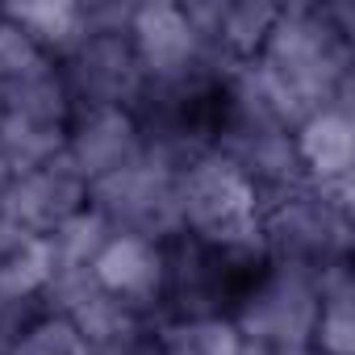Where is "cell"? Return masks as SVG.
<instances>
[{"instance_id":"obj_16","label":"cell","mask_w":355,"mask_h":355,"mask_svg":"<svg viewBox=\"0 0 355 355\" xmlns=\"http://www.w3.org/2000/svg\"><path fill=\"white\" fill-rule=\"evenodd\" d=\"M0 355H96L88 334L55 305L34 309L0 347Z\"/></svg>"},{"instance_id":"obj_9","label":"cell","mask_w":355,"mask_h":355,"mask_svg":"<svg viewBox=\"0 0 355 355\" xmlns=\"http://www.w3.org/2000/svg\"><path fill=\"white\" fill-rule=\"evenodd\" d=\"M88 201H92V184L63 155H55L38 167H26V171L9 175L0 226L30 234V239H51L59 226L80 218L88 209Z\"/></svg>"},{"instance_id":"obj_10","label":"cell","mask_w":355,"mask_h":355,"mask_svg":"<svg viewBox=\"0 0 355 355\" xmlns=\"http://www.w3.org/2000/svg\"><path fill=\"white\" fill-rule=\"evenodd\" d=\"M88 276L134 313L159 322L167 305V280H171V243L142 239V234H109Z\"/></svg>"},{"instance_id":"obj_7","label":"cell","mask_w":355,"mask_h":355,"mask_svg":"<svg viewBox=\"0 0 355 355\" xmlns=\"http://www.w3.org/2000/svg\"><path fill=\"white\" fill-rule=\"evenodd\" d=\"M259 197L222 159L201 155L180 171V234L201 243H243L255 239Z\"/></svg>"},{"instance_id":"obj_2","label":"cell","mask_w":355,"mask_h":355,"mask_svg":"<svg viewBox=\"0 0 355 355\" xmlns=\"http://www.w3.org/2000/svg\"><path fill=\"white\" fill-rule=\"evenodd\" d=\"M255 239L268 259L301 263V268H330L351 259L355 222H351V193H330L318 184H297L259 201Z\"/></svg>"},{"instance_id":"obj_5","label":"cell","mask_w":355,"mask_h":355,"mask_svg":"<svg viewBox=\"0 0 355 355\" xmlns=\"http://www.w3.org/2000/svg\"><path fill=\"white\" fill-rule=\"evenodd\" d=\"M130 5H88V30L84 38L59 59V71L67 80V92L76 109L96 105H125L134 109L142 96V71L125 34Z\"/></svg>"},{"instance_id":"obj_1","label":"cell","mask_w":355,"mask_h":355,"mask_svg":"<svg viewBox=\"0 0 355 355\" xmlns=\"http://www.w3.org/2000/svg\"><path fill=\"white\" fill-rule=\"evenodd\" d=\"M251 63L284 92L297 117L330 101H355V5H280L272 34Z\"/></svg>"},{"instance_id":"obj_20","label":"cell","mask_w":355,"mask_h":355,"mask_svg":"<svg viewBox=\"0 0 355 355\" xmlns=\"http://www.w3.org/2000/svg\"><path fill=\"white\" fill-rule=\"evenodd\" d=\"M5 184H9V175L0 171V214H5Z\"/></svg>"},{"instance_id":"obj_12","label":"cell","mask_w":355,"mask_h":355,"mask_svg":"<svg viewBox=\"0 0 355 355\" xmlns=\"http://www.w3.org/2000/svg\"><path fill=\"white\" fill-rule=\"evenodd\" d=\"M297 159L305 180L330 193H351L355 175V101H330L297 117Z\"/></svg>"},{"instance_id":"obj_15","label":"cell","mask_w":355,"mask_h":355,"mask_svg":"<svg viewBox=\"0 0 355 355\" xmlns=\"http://www.w3.org/2000/svg\"><path fill=\"white\" fill-rule=\"evenodd\" d=\"M55 63L84 38L88 30V5L84 0H21V5H0Z\"/></svg>"},{"instance_id":"obj_19","label":"cell","mask_w":355,"mask_h":355,"mask_svg":"<svg viewBox=\"0 0 355 355\" xmlns=\"http://www.w3.org/2000/svg\"><path fill=\"white\" fill-rule=\"evenodd\" d=\"M243 355H318L309 343H255L243 338Z\"/></svg>"},{"instance_id":"obj_17","label":"cell","mask_w":355,"mask_h":355,"mask_svg":"<svg viewBox=\"0 0 355 355\" xmlns=\"http://www.w3.org/2000/svg\"><path fill=\"white\" fill-rule=\"evenodd\" d=\"M113 230L92 214V205L80 214V218H71L67 226H59L51 239H46V247H51V268H55V276H71V272H88L92 268V259H96V251L105 247V239H109ZM51 276V280H55Z\"/></svg>"},{"instance_id":"obj_8","label":"cell","mask_w":355,"mask_h":355,"mask_svg":"<svg viewBox=\"0 0 355 355\" xmlns=\"http://www.w3.org/2000/svg\"><path fill=\"white\" fill-rule=\"evenodd\" d=\"M88 205L113 234H142L171 243L180 234V171L155 159H138L134 167L92 184Z\"/></svg>"},{"instance_id":"obj_14","label":"cell","mask_w":355,"mask_h":355,"mask_svg":"<svg viewBox=\"0 0 355 355\" xmlns=\"http://www.w3.org/2000/svg\"><path fill=\"white\" fill-rule=\"evenodd\" d=\"M155 355H243V330L226 313H184L155 322Z\"/></svg>"},{"instance_id":"obj_6","label":"cell","mask_w":355,"mask_h":355,"mask_svg":"<svg viewBox=\"0 0 355 355\" xmlns=\"http://www.w3.org/2000/svg\"><path fill=\"white\" fill-rule=\"evenodd\" d=\"M318 297H322V272L268 259L230 318L243 330V338L255 343H309Z\"/></svg>"},{"instance_id":"obj_18","label":"cell","mask_w":355,"mask_h":355,"mask_svg":"<svg viewBox=\"0 0 355 355\" xmlns=\"http://www.w3.org/2000/svg\"><path fill=\"white\" fill-rule=\"evenodd\" d=\"M46 63H55L5 9H0V88H9L34 71H42Z\"/></svg>"},{"instance_id":"obj_3","label":"cell","mask_w":355,"mask_h":355,"mask_svg":"<svg viewBox=\"0 0 355 355\" xmlns=\"http://www.w3.org/2000/svg\"><path fill=\"white\" fill-rule=\"evenodd\" d=\"M263 263H268V251L259 247V239L201 243L189 234H175L163 318H184V313H226L230 318Z\"/></svg>"},{"instance_id":"obj_4","label":"cell","mask_w":355,"mask_h":355,"mask_svg":"<svg viewBox=\"0 0 355 355\" xmlns=\"http://www.w3.org/2000/svg\"><path fill=\"white\" fill-rule=\"evenodd\" d=\"M125 34H130L146 88H184V84L218 80L230 71V63H222L197 34L184 0H142V5H130Z\"/></svg>"},{"instance_id":"obj_11","label":"cell","mask_w":355,"mask_h":355,"mask_svg":"<svg viewBox=\"0 0 355 355\" xmlns=\"http://www.w3.org/2000/svg\"><path fill=\"white\" fill-rule=\"evenodd\" d=\"M63 159L84 175L88 184H101L109 175L134 167L146 159V138L142 121L125 105H96V109H76L63 142Z\"/></svg>"},{"instance_id":"obj_13","label":"cell","mask_w":355,"mask_h":355,"mask_svg":"<svg viewBox=\"0 0 355 355\" xmlns=\"http://www.w3.org/2000/svg\"><path fill=\"white\" fill-rule=\"evenodd\" d=\"M318 355H355V268L351 259L322 268V297L309 334Z\"/></svg>"}]
</instances>
